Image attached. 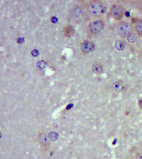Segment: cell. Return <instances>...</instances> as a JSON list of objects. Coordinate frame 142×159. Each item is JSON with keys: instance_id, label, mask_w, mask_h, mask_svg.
<instances>
[{"instance_id": "1", "label": "cell", "mask_w": 142, "mask_h": 159, "mask_svg": "<svg viewBox=\"0 0 142 159\" xmlns=\"http://www.w3.org/2000/svg\"><path fill=\"white\" fill-rule=\"evenodd\" d=\"M88 11L91 15L94 16H100L106 11V8L100 2H92L88 7Z\"/></svg>"}, {"instance_id": "2", "label": "cell", "mask_w": 142, "mask_h": 159, "mask_svg": "<svg viewBox=\"0 0 142 159\" xmlns=\"http://www.w3.org/2000/svg\"><path fill=\"white\" fill-rule=\"evenodd\" d=\"M109 13L111 16L116 20H120L124 16L125 10L122 6L115 4L112 6Z\"/></svg>"}, {"instance_id": "3", "label": "cell", "mask_w": 142, "mask_h": 159, "mask_svg": "<svg viewBox=\"0 0 142 159\" xmlns=\"http://www.w3.org/2000/svg\"><path fill=\"white\" fill-rule=\"evenodd\" d=\"M133 28L131 25L128 23H122L119 25L117 29L118 34L122 37H127L132 33Z\"/></svg>"}, {"instance_id": "4", "label": "cell", "mask_w": 142, "mask_h": 159, "mask_svg": "<svg viewBox=\"0 0 142 159\" xmlns=\"http://www.w3.org/2000/svg\"><path fill=\"white\" fill-rule=\"evenodd\" d=\"M104 26V23L102 20H95L90 24L89 29L91 33L97 34L103 30Z\"/></svg>"}, {"instance_id": "5", "label": "cell", "mask_w": 142, "mask_h": 159, "mask_svg": "<svg viewBox=\"0 0 142 159\" xmlns=\"http://www.w3.org/2000/svg\"><path fill=\"white\" fill-rule=\"evenodd\" d=\"M95 49V44L93 42L86 41L81 44V50L84 53L88 54L92 52Z\"/></svg>"}, {"instance_id": "6", "label": "cell", "mask_w": 142, "mask_h": 159, "mask_svg": "<svg viewBox=\"0 0 142 159\" xmlns=\"http://www.w3.org/2000/svg\"><path fill=\"white\" fill-rule=\"evenodd\" d=\"M124 83L121 81L115 82L112 85V89L115 93H119L122 92L125 88Z\"/></svg>"}, {"instance_id": "7", "label": "cell", "mask_w": 142, "mask_h": 159, "mask_svg": "<svg viewBox=\"0 0 142 159\" xmlns=\"http://www.w3.org/2000/svg\"><path fill=\"white\" fill-rule=\"evenodd\" d=\"M83 14V11L80 7H76L71 12V15L75 18H78L81 17Z\"/></svg>"}, {"instance_id": "8", "label": "cell", "mask_w": 142, "mask_h": 159, "mask_svg": "<svg viewBox=\"0 0 142 159\" xmlns=\"http://www.w3.org/2000/svg\"><path fill=\"white\" fill-rule=\"evenodd\" d=\"M92 71L96 74L102 73L104 71V68L102 66L99 64H94L92 66Z\"/></svg>"}, {"instance_id": "9", "label": "cell", "mask_w": 142, "mask_h": 159, "mask_svg": "<svg viewBox=\"0 0 142 159\" xmlns=\"http://www.w3.org/2000/svg\"><path fill=\"white\" fill-rule=\"evenodd\" d=\"M115 47L117 51H123L125 48V42L121 40H117L115 42Z\"/></svg>"}, {"instance_id": "10", "label": "cell", "mask_w": 142, "mask_h": 159, "mask_svg": "<svg viewBox=\"0 0 142 159\" xmlns=\"http://www.w3.org/2000/svg\"><path fill=\"white\" fill-rule=\"evenodd\" d=\"M127 38V40L130 43H135L137 41V37L135 33H131Z\"/></svg>"}, {"instance_id": "11", "label": "cell", "mask_w": 142, "mask_h": 159, "mask_svg": "<svg viewBox=\"0 0 142 159\" xmlns=\"http://www.w3.org/2000/svg\"><path fill=\"white\" fill-rule=\"evenodd\" d=\"M135 29L136 32L140 35H142V20H139L135 24Z\"/></svg>"}, {"instance_id": "12", "label": "cell", "mask_w": 142, "mask_h": 159, "mask_svg": "<svg viewBox=\"0 0 142 159\" xmlns=\"http://www.w3.org/2000/svg\"><path fill=\"white\" fill-rule=\"evenodd\" d=\"M64 35L66 37L71 36L73 34L74 30L72 28L71 26H68L65 28L64 30Z\"/></svg>"}, {"instance_id": "13", "label": "cell", "mask_w": 142, "mask_h": 159, "mask_svg": "<svg viewBox=\"0 0 142 159\" xmlns=\"http://www.w3.org/2000/svg\"><path fill=\"white\" fill-rule=\"evenodd\" d=\"M36 66L38 68L42 70L46 67L47 66V63L44 60H41V61H39L37 62Z\"/></svg>"}, {"instance_id": "14", "label": "cell", "mask_w": 142, "mask_h": 159, "mask_svg": "<svg viewBox=\"0 0 142 159\" xmlns=\"http://www.w3.org/2000/svg\"><path fill=\"white\" fill-rule=\"evenodd\" d=\"M31 54L32 56L36 57L38 56L39 55V52L38 50H36V49H34V50H32V52H31Z\"/></svg>"}, {"instance_id": "15", "label": "cell", "mask_w": 142, "mask_h": 159, "mask_svg": "<svg viewBox=\"0 0 142 159\" xmlns=\"http://www.w3.org/2000/svg\"><path fill=\"white\" fill-rule=\"evenodd\" d=\"M17 42L19 44H22L25 42V39L24 38H18V39H17Z\"/></svg>"}, {"instance_id": "16", "label": "cell", "mask_w": 142, "mask_h": 159, "mask_svg": "<svg viewBox=\"0 0 142 159\" xmlns=\"http://www.w3.org/2000/svg\"><path fill=\"white\" fill-rule=\"evenodd\" d=\"M51 21H52V23H54V24H56V23H57L58 21V19L57 18L56 16H53L51 18Z\"/></svg>"}, {"instance_id": "17", "label": "cell", "mask_w": 142, "mask_h": 159, "mask_svg": "<svg viewBox=\"0 0 142 159\" xmlns=\"http://www.w3.org/2000/svg\"><path fill=\"white\" fill-rule=\"evenodd\" d=\"M139 105L140 108L142 109V99H140L139 101Z\"/></svg>"}, {"instance_id": "18", "label": "cell", "mask_w": 142, "mask_h": 159, "mask_svg": "<svg viewBox=\"0 0 142 159\" xmlns=\"http://www.w3.org/2000/svg\"><path fill=\"white\" fill-rule=\"evenodd\" d=\"M73 104H70V105H68V106H67V109H69L71 108L72 107H73Z\"/></svg>"}, {"instance_id": "19", "label": "cell", "mask_w": 142, "mask_h": 159, "mask_svg": "<svg viewBox=\"0 0 142 159\" xmlns=\"http://www.w3.org/2000/svg\"><path fill=\"white\" fill-rule=\"evenodd\" d=\"M141 159H142V156L141 157Z\"/></svg>"}]
</instances>
